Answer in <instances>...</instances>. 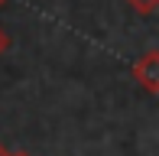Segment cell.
Wrapping results in <instances>:
<instances>
[{
	"mask_svg": "<svg viewBox=\"0 0 159 156\" xmlns=\"http://www.w3.org/2000/svg\"><path fill=\"white\" fill-rule=\"evenodd\" d=\"M133 81H140V88L146 94H159V52L149 49L133 62Z\"/></svg>",
	"mask_w": 159,
	"mask_h": 156,
	"instance_id": "1",
	"label": "cell"
},
{
	"mask_svg": "<svg viewBox=\"0 0 159 156\" xmlns=\"http://www.w3.org/2000/svg\"><path fill=\"white\" fill-rule=\"evenodd\" d=\"M127 7L133 13H140V16H153L159 10V0H127Z\"/></svg>",
	"mask_w": 159,
	"mask_h": 156,
	"instance_id": "2",
	"label": "cell"
},
{
	"mask_svg": "<svg viewBox=\"0 0 159 156\" xmlns=\"http://www.w3.org/2000/svg\"><path fill=\"white\" fill-rule=\"evenodd\" d=\"M7 49H10V36H7V33H3V30H0V55H3V52H7Z\"/></svg>",
	"mask_w": 159,
	"mask_h": 156,
	"instance_id": "3",
	"label": "cell"
},
{
	"mask_svg": "<svg viewBox=\"0 0 159 156\" xmlns=\"http://www.w3.org/2000/svg\"><path fill=\"white\" fill-rule=\"evenodd\" d=\"M7 156H30V153H26V150H16V153H7Z\"/></svg>",
	"mask_w": 159,
	"mask_h": 156,
	"instance_id": "4",
	"label": "cell"
},
{
	"mask_svg": "<svg viewBox=\"0 0 159 156\" xmlns=\"http://www.w3.org/2000/svg\"><path fill=\"white\" fill-rule=\"evenodd\" d=\"M0 156H7V153H3V146H0Z\"/></svg>",
	"mask_w": 159,
	"mask_h": 156,
	"instance_id": "5",
	"label": "cell"
},
{
	"mask_svg": "<svg viewBox=\"0 0 159 156\" xmlns=\"http://www.w3.org/2000/svg\"><path fill=\"white\" fill-rule=\"evenodd\" d=\"M3 3H7V0H0V7H3Z\"/></svg>",
	"mask_w": 159,
	"mask_h": 156,
	"instance_id": "6",
	"label": "cell"
}]
</instances>
